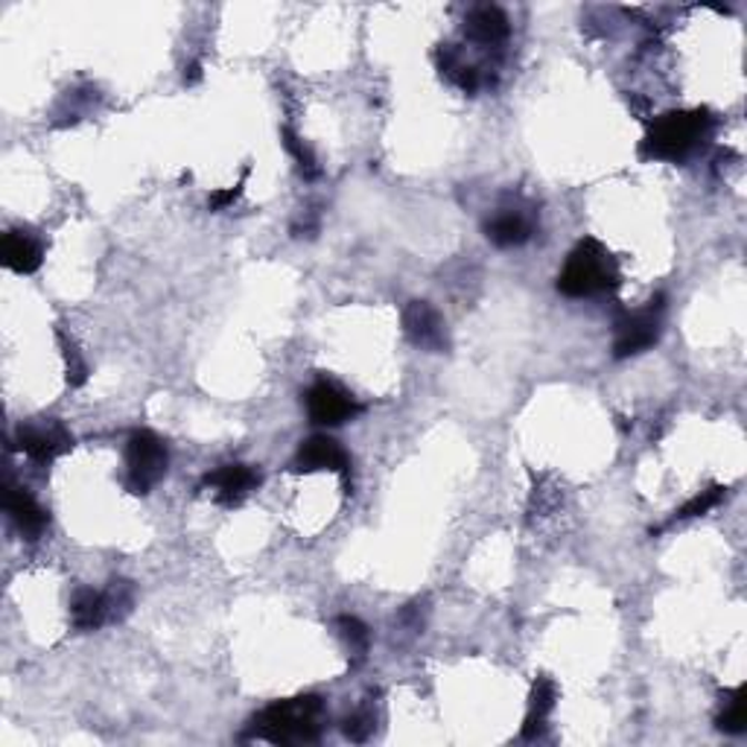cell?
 <instances>
[{
	"label": "cell",
	"mask_w": 747,
	"mask_h": 747,
	"mask_svg": "<svg viewBox=\"0 0 747 747\" xmlns=\"http://www.w3.org/2000/svg\"><path fill=\"white\" fill-rule=\"evenodd\" d=\"M724 494H727V488L724 485H713V488L700 491L698 496H693L689 503L677 512V519H693V517H704L707 512H713L718 503L724 499Z\"/></svg>",
	"instance_id": "ffe728a7"
},
{
	"label": "cell",
	"mask_w": 747,
	"mask_h": 747,
	"mask_svg": "<svg viewBox=\"0 0 747 747\" xmlns=\"http://www.w3.org/2000/svg\"><path fill=\"white\" fill-rule=\"evenodd\" d=\"M199 79H202V68H199V64H190L188 71H184V82L193 85V82H199Z\"/></svg>",
	"instance_id": "cb8c5ba5"
},
{
	"label": "cell",
	"mask_w": 747,
	"mask_h": 747,
	"mask_svg": "<svg viewBox=\"0 0 747 747\" xmlns=\"http://www.w3.org/2000/svg\"><path fill=\"white\" fill-rule=\"evenodd\" d=\"M0 258H3V266L18 272V275H32L44 260V249L30 231L12 229L0 240Z\"/></svg>",
	"instance_id": "7c38bea8"
},
{
	"label": "cell",
	"mask_w": 747,
	"mask_h": 747,
	"mask_svg": "<svg viewBox=\"0 0 747 747\" xmlns=\"http://www.w3.org/2000/svg\"><path fill=\"white\" fill-rule=\"evenodd\" d=\"M55 339H59V347H62L64 371H68V383H71L73 388L85 386V380H88V374H91V369H88L85 356H82V351L77 347V342H73V339L62 331V327L55 331Z\"/></svg>",
	"instance_id": "e0dca14e"
},
{
	"label": "cell",
	"mask_w": 747,
	"mask_h": 747,
	"mask_svg": "<svg viewBox=\"0 0 747 747\" xmlns=\"http://www.w3.org/2000/svg\"><path fill=\"white\" fill-rule=\"evenodd\" d=\"M336 628H339V637L345 639V645L354 652L356 660H365V654H369V645H371L369 628H365L356 616H339Z\"/></svg>",
	"instance_id": "d6986e66"
},
{
	"label": "cell",
	"mask_w": 747,
	"mask_h": 747,
	"mask_svg": "<svg viewBox=\"0 0 747 747\" xmlns=\"http://www.w3.org/2000/svg\"><path fill=\"white\" fill-rule=\"evenodd\" d=\"M622 281L619 263L607 245L587 236L569 252L567 263L558 275V292L567 299H587V295H598V292L616 290Z\"/></svg>",
	"instance_id": "7a4b0ae2"
},
{
	"label": "cell",
	"mask_w": 747,
	"mask_h": 747,
	"mask_svg": "<svg viewBox=\"0 0 747 747\" xmlns=\"http://www.w3.org/2000/svg\"><path fill=\"white\" fill-rule=\"evenodd\" d=\"M403 333L410 336L412 345L424 347V351H433V354L447 351L444 319L430 301H412L410 307L403 310Z\"/></svg>",
	"instance_id": "9c48e42d"
},
{
	"label": "cell",
	"mask_w": 747,
	"mask_h": 747,
	"mask_svg": "<svg viewBox=\"0 0 747 747\" xmlns=\"http://www.w3.org/2000/svg\"><path fill=\"white\" fill-rule=\"evenodd\" d=\"M532 234H535V220L528 213L514 211V208H505V211L494 213L485 222V236L499 249H514V245L528 243Z\"/></svg>",
	"instance_id": "5bb4252c"
},
{
	"label": "cell",
	"mask_w": 747,
	"mask_h": 747,
	"mask_svg": "<svg viewBox=\"0 0 747 747\" xmlns=\"http://www.w3.org/2000/svg\"><path fill=\"white\" fill-rule=\"evenodd\" d=\"M555 700H558V686L555 680L546 675H541L532 686V698H528V716L523 724V739H537L543 730H546V718L555 709Z\"/></svg>",
	"instance_id": "2e32d148"
},
{
	"label": "cell",
	"mask_w": 747,
	"mask_h": 747,
	"mask_svg": "<svg viewBox=\"0 0 747 747\" xmlns=\"http://www.w3.org/2000/svg\"><path fill=\"white\" fill-rule=\"evenodd\" d=\"M290 467L295 473H315V471L339 473L347 485L351 456H347L345 447H342L336 438H331V435H313V438H307L301 444Z\"/></svg>",
	"instance_id": "ba28073f"
},
{
	"label": "cell",
	"mask_w": 747,
	"mask_h": 747,
	"mask_svg": "<svg viewBox=\"0 0 747 747\" xmlns=\"http://www.w3.org/2000/svg\"><path fill=\"white\" fill-rule=\"evenodd\" d=\"M245 179H249V166H245V170H243V179H240V184H236V188H229V190H220V193H213L211 202H208V205H211V211H225V208L234 205L236 199L243 196Z\"/></svg>",
	"instance_id": "603a6c76"
},
{
	"label": "cell",
	"mask_w": 747,
	"mask_h": 747,
	"mask_svg": "<svg viewBox=\"0 0 747 747\" xmlns=\"http://www.w3.org/2000/svg\"><path fill=\"white\" fill-rule=\"evenodd\" d=\"M660 313H663V295L652 301L648 307L637 310V313H625L616 322V339H614V356L616 360H628L652 345H657L660 339Z\"/></svg>",
	"instance_id": "5b68a950"
},
{
	"label": "cell",
	"mask_w": 747,
	"mask_h": 747,
	"mask_svg": "<svg viewBox=\"0 0 747 747\" xmlns=\"http://www.w3.org/2000/svg\"><path fill=\"white\" fill-rule=\"evenodd\" d=\"M202 485L213 491L216 503L234 508V505L243 503L245 496L258 488L260 471H254L252 464H225L220 471L208 473L205 480H202Z\"/></svg>",
	"instance_id": "30bf717a"
},
{
	"label": "cell",
	"mask_w": 747,
	"mask_h": 747,
	"mask_svg": "<svg viewBox=\"0 0 747 747\" xmlns=\"http://www.w3.org/2000/svg\"><path fill=\"white\" fill-rule=\"evenodd\" d=\"M16 444L24 456L32 458V462L50 464L53 458L71 453L73 435L64 430L62 421H55V417H39V421H27V424L18 426Z\"/></svg>",
	"instance_id": "8992f818"
},
{
	"label": "cell",
	"mask_w": 747,
	"mask_h": 747,
	"mask_svg": "<svg viewBox=\"0 0 747 747\" xmlns=\"http://www.w3.org/2000/svg\"><path fill=\"white\" fill-rule=\"evenodd\" d=\"M281 138H284V147L292 152V158H295V161H299L301 173L307 175V179H313V175H319V164H315V155H313V152L307 150V143L301 141L299 134L292 132L290 127H286L284 132H281Z\"/></svg>",
	"instance_id": "44dd1931"
},
{
	"label": "cell",
	"mask_w": 747,
	"mask_h": 747,
	"mask_svg": "<svg viewBox=\"0 0 747 747\" xmlns=\"http://www.w3.org/2000/svg\"><path fill=\"white\" fill-rule=\"evenodd\" d=\"M713 129V114L707 109L669 111L652 123L643 141V155L652 161H680L698 147Z\"/></svg>",
	"instance_id": "3957f363"
},
{
	"label": "cell",
	"mask_w": 747,
	"mask_h": 747,
	"mask_svg": "<svg viewBox=\"0 0 747 747\" xmlns=\"http://www.w3.org/2000/svg\"><path fill=\"white\" fill-rule=\"evenodd\" d=\"M716 724H718V730L733 733V736H739V733L747 730V724H745V686H739V689H733V693L727 695V704H724V709L718 713Z\"/></svg>",
	"instance_id": "ac0fdd59"
},
{
	"label": "cell",
	"mask_w": 747,
	"mask_h": 747,
	"mask_svg": "<svg viewBox=\"0 0 747 747\" xmlns=\"http://www.w3.org/2000/svg\"><path fill=\"white\" fill-rule=\"evenodd\" d=\"M170 453L152 430H134L127 441V488L132 494H150L166 476Z\"/></svg>",
	"instance_id": "277c9868"
},
{
	"label": "cell",
	"mask_w": 747,
	"mask_h": 747,
	"mask_svg": "<svg viewBox=\"0 0 747 747\" xmlns=\"http://www.w3.org/2000/svg\"><path fill=\"white\" fill-rule=\"evenodd\" d=\"M3 508H7L9 519H12V526L27 537V541H36L41 537V532L48 528L50 517L48 512L41 508L39 499L24 488V485H18V482L9 480L7 482V494H3Z\"/></svg>",
	"instance_id": "8fae6325"
},
{
	"label": "cell",
	"mask_w": 747,
	"mask_h": 747,
	"mask_svg": "<svg viewBox=\"0 0 747 747\" xmlns=\"http://www.w3.org/2000/svg\"><path fill=\"white\" fill-rule=\"evenodd\" d=\"M324 730L322 695H299L284 698L260 709L249 724V739L272 741V745H310L319 741Z\"/></svg>",
	"instance_id": "6da1fadb"
},
{
	"label": "cell",
	"mask_w": 747,
	"mask_h": 747,
	"mask_svg": "<svg viewBox=\"0 0 747 747\" xmlns=\"http://www.w3.org/2000/svg\"><path fill=\"white\" fill-rule=\"evenodd\" d=\"M464 32L476 44L494 48V44H503L508 39L512 24H508V16L499 7H476L464 21Z\"/></svg>",
	"instance_id": "9a60e30c"
},
{
	"label": "cell",
	"mask_w": 747,
	"mask_h": 747,
	"mask_svg": "<svg viewBox=\"0 0 747 747\" xmlns=\"http://www.w3.org/2000/svg\"><path fill=\"white\" fill-rule=\"evenodd\" d=\"M342 733L351 741H365L374 733V713L371 709H356L354 716H347L342 721Z\"/></svg>",
	"instance_id": "7402d4cb"
},
{
	"label": "cell",
	"mask_w": 747,
	"mask_h": 747,
	"mask_svg": "<svg viewBox=\"0 0 747 747\" xmlns=\"http://www.w3.org/2000/svg\"><path fill=\"white\" fill-rule=\"evenodd\" d=\"M71 616H73V628L77 630H97L103 628L105 622H118V614H114V602H111L109 590H91V587H82L77 590L71 602Z\"/></svg>",
	"instance_id": "4fadbf2b"
},
{
	"label": "cell",
	"mask_w": 747,
	"mask_h": 747,
	"mask_svg": "<svg viewBox=\"0 0 747 747\" xmlns=\"http://www.w3.org/2000/svg\"><path fill=\"white\" fill-rule=\"evenodd\" d=\"M362 406L347 388H342L333 380H319L307 388V415L319 426H339L356 417Z\"/></svg>",
	"instance_id": "52a82bcc"
}]
</instances>
